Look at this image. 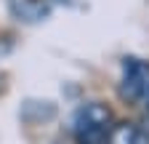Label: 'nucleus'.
Listing matches in <instances>:
<instances>
[{"instance_id":"1","label":"nucleus","mask_w":149,"mask_h":144,"mask_svg":"<svg viewBox=\"0 0 149 144\" xmlns=\"http://www.w3.org/2000/svg\"><path fill=\"white\" fill-rule=\"evenodd\" d=\"M109 128H112V112L101 101L80 104L72 117V131L77 136V144H107Z\"/></svg>"},{"instance_id":"4","label":"nucleus","mask_w":149,"mask_h":144,"mask_svg":"<svg viewBox=\"0 0 149 144\" xmlns=\"http://www.w3.org/2000/svg\"><path fill=\"white\" fill-rule=\"evenodd\" d=\"M13 11L27 22H35L40 16H45V8L40 3H32V0H13Z\"/></svg>"},{"instance_id":"3","label":"nucleus","mask_w":149,"mask_h":144,"mask_svg":"<svg viewBox=\"0 0 149 144\" xmlns=\"http://www.w3.org/2000/svg\"><path fill=\"white\" fill-rule=\"evenodd\" d=\"M107 144H149V134L136 123H115L107 134Z\"/></svg>"},{"instance_id":"2","label":"nucleus","mask_w":149,"mask_h":144,"mask_svg":"<svg viewBox=\"0 0 149 144\" xmlns=\"http://www.w3.org/2000/svg\"><path fill=\"white\" fill-rule=\"evenodd\" d=\"M120 94L128 101L146 104L149 101V64L141 59H125L123 62V78H120Z\"/></svg>"},{"instance_id":"5","label":"nucleus","mask_w":149,"mask_h":144,"mask_svg":"<svg viewBox=\"0 0 149 144\" xmlns=\"http://www.w3.org/2000/svg\"><path fill=\"white\" fill-rule=\"evenodd\" d=\"M146 107H149V101H146Z\"/></svg>"}]
</instances>
